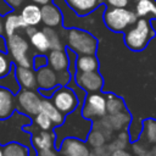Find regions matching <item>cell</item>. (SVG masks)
I'll return each mask as SVG.
<instances>
[{
	"label": "cell",
	"mask_w": 156,
	"mask_h": 156,
	"mask_svg": "<svg viewBox=\"0 0 156 156\" xmlns=\"http://www.w3.org/2000/svg\"><path fill=\"white\" fill-rule=\"evenodd\" d=\"M29 123H32V118L17 110L9 118L0 119V145L18 141L28 147L29 156H37V150L30 143V133L23 129V127Z\"/></svg>",
	"instance_id": "6da1fadb"
},
{
	"label": "cell",
	"mask_w": 156,
	"mask_h": 156,
	"mask_svg": "<svg viewBox=\"0 0 156 156\" xmlns=\"http://www.w3.org/2000/svg\"><path fill=\"white\" fill-rule=\"evenodd\" d=\"M46 57H48V65L54 71L60 72L63 69H68L69 60H68L66 48L61 50H49Z\"/></svg>",
	"instance_id": "2e32d148"
},
{
	"label": "cell",
	"mask_w": 156,
	"mask_h": 156,
	"mask_svg": "<svg viewBox=\"0 0 156 156\" xmlns=\"http://www.w3.org/2000/svg\"><path fill=\"white\" fill-rule=\"evenodd\" d=\"M85 141L90 146V149H93V147H96V146H100V145L106 144L107 143V139L99 130H96L94 128H90V130H89V133H88V135L85 138Z\"/></svg>",
	"instance_id": "1f68e13d"
},
{
	"label": "cell",
	"mask_w": 156,
	"mask_h": 156,
	"mask_svg": "<svg viewBox=\"0 0 156 156\" xmlns=\"http://www.w3.org/2000/svg\"><path fill=\"white\" fill-rule=\"evenodd\" d=\"M138 20L133 10L121 6H108L104 13V22L106 27L116 33L126 32Z\"/></svg>",
	"instance_id": "277c9868"
},
{
	"label": "cell",
	"mask_w": 156,
	"mask_h": 156,
	"mask_svg": "<svg viewBox=\"0 0 156 156\" xmlns=\"http://www.w3.org/2000/svg\"><path fill=\"white\" fill-rule=\"evenodd\" d=\"M16 110L21 113L29 116L30 118L40 111L43 96L38 89H20L15 94Z\"/></svg>",
	"instance_id": "8992f818"
},
{
	"label": "cell",
	"mask_w": 156,
	"mask_h": 156,
	"mask_svg": "<svg viewBox=\"0 0 156 156\" xmlns=\"http://www.w3.org/2000/svg\"><path fill=\"white\" fill-rule=\"evenodd\" d=\"M133 6L138 18L156 20V0H136Z\"/></svg>",
	"instance_id": "ffe728a7"
},
{
	"label": "cell",
	"mask_w": 156,
	"mask_h": 156,
	"mask_svg": "<svg viewBox=\"0 0 156 156\" xmlns=\"http://www.w3.org/2000/svg\"><path fill=\"white\" fill-rule=\"evenodd\" d=\"M66 48L74 51L77 55L96 54L98 39L87 30L79 28H69L65 34Z\"/></svg>",
	"instance_id": "3957f363"
},
{
	"label": "cell",
	"mask_w": 156,
	"mask_h": 156,
	"mask_svg": "<svg viewBox=\"0 0 156 156\" xmlns=\"http://www.w3.org/2000/svg\"><path fill=\"white\" fill-rule=\"evenodd\" d=\"M58 87V85H57ZM57 87L55 88H50V89H38V91L40 93V95L43 98H51V95L55 93V90L57 89Z\"/></svg>",
	"instance_id": "b9f144b4"
},
{
	"label": "cell",
	"mask_w": 156,
	"mask_h": 156,
	"mask_svg": "<svg viewBox=\"0 0 156 156\" xmlns=\"http://www.w3.org/2000/svg\"><path fill=\"white\" fill-rule=\"evenodd\" d=\"M74 83L82 88L85 93H95L101 91L104 88V78L99 71L91 72H76L73 77Z\"/></svg>",
	"instance_id": "30bf717a"
},
{
	"label": "cell",
	"mask_w": 156,
	"mask_h": 156,
	"mask_svg": "<svg viewBox=\"0 0 156 156\" xmlns=\"http://www.w3.org/2000/svg\"><path fill=\"white\" fill-rule=\"evenodd\" d=\"M12 60L9 56V54L6 52H0V78L5 77L6 74H9V72L12 68Z\"/></svg>",
	"instance_id": "836d02e7"
},
{
	"label": "cell",
	"mask_w": 156,
	"mask_h": 156,
	"mask_svg": "<svg viewBox=\"0 0 156 156\" xmlns=\"http://www.w3.org/2000/svg\"><path fill=\"white\" fill-rule=\"evenodd\" d=\"M110 156H134V155L132 154V151H128L127 149H118V150H113Z\"/></svg>",
	"instance_id": "ab89813d"
},
{
	"label": "cell",
	"mask_w": 156,
	"mask_h": 156,
	"mask_svg": "<svg viewBox=\"0 0 156 156\" xmlns=\"http://www.w3.org/2000/svg\"><path fill=\"white\" fill-rule=\"evenodd\" d=\"M139 138L149 145L156 144V118L149 117L143 119V129Z\"/></svg>",
	"instance_id": "d4e9b609"
},
{
	"label": "cell",
	"mask_w": 156,
	"mask_h": 156,
	"mask_svg": "<svg viewBox=\"0 0 156 156\" xmlns=\"http://www.w3.org/2000/svg\"><path fill=\"white\" fill-rule=\"evenodd\" d=\"M4 155V151H2V145H0V156Z\"/></svg>",
	"instance_id": "c3c4849f"
},
{
	"label": "cell",
	"mask_w": 156,
	"mask_h": 156,
	"mask_svg": "<svg viewBox=\"0 0 156 156\" xmlns=\"http://www.w3.org/2000/svg\"><path fill=\"white\" fill-rule=\"evenodd\" d=\"M91 128H94V129L99 130L100 133H102V134H104V136L107 139V143L112 139L113 133H115V132H113V129L111 128V126H110V123H108V121H107L106 116L100 117V118H98V119L93 121V122H91Z\"/></svg>",
	"instance_id": "f1b7e54d"
},
{
	"label": "cell",
	"mask_w": 156,
	"mask_h": 156,
	"mask_svg": "<svg viewBox=\"0 0 156 156\" xmlns=\"http://www.w3.org/2000/svg\"><path fill=\"white\" fill-rule=\"evenodd\" d=\"M41 23L45 27H51V28H57L62 24V13L60 9L54 5L52 2H48L45 5H41Z\"/></svg>",
	"instance_id": "7c38bea8"
},
{
	"label": "cell",
	"mask_w": 156,
	"mask_h": 156,
	"mask_svg": "<svg viewBox=\"0 0 156 156\" xmlns=\"http://www.w3.org/2000/svg\"><path fill=\"white\" fill-rule=\"evenodd\" d=\"M150 150H151V156H156V144L155 145H151Z\"/></svg>",
	"instance_id": "bcb514c9"
},
{
	"label": "cell",
	"mask_w": 156,
	"mask_h": 156,
	"mask_svg": "<svg viewBox=\"0 0 156 156\" xmlns=\"http://www.w3.org/2000/svg\"><path fill=\"white\" fill-rule=\"evenodd\" d=\"M65 1L77 13V16L80 17L89 15L90 12L96 10L101 4V0H65Z\"/></svg>",
	"instance_id": "d6986e66"
},
{
	"label": "cell",
	"mask_w": 156,
	"mask_h": 156,
	"mask_svg": "<svg viewBox=\"0 0 156 156\" xmlns=\"http://www.w3.org/2000/svg\"><path fill=\"white\" fill-rule=\"evenodd\" d=\"M106 96V112L107 115H112V113H117L121 111L127 110L124 100L112 93H105Z\"/></svg>",
	"instance_id": "484cf974"
},
{
	"label": "cell",
	"mask_w": 156,
	"mask_h": 156,
	"mask_svg": "<svg viewBox=\"0 0 156 156\" xmlns=\"http://www.w3.org/2000/svg\"><path fill=\"white\" fill-rule=\"evenodd\" d=\"M6 43H7V54L15 65L22 67H32L33 56L29 55L30 45L21 32L6 37Z\"/></svg>",
	"instance_id": "5b68a950"
},
{
	"label": "cell",
	"mask_w": 156,
	"mask_h": 156,
	"mask_svg": "<svg viewBox=\"0 0 156 156\" xmlns=\"http://www.w3.org/2000/svg\"><path fill=\"white\" fill-rule=\"evenodd\" d=\"M77 72H91L99 71V60L95 54L90 55H77L76 58Z\"/></svg>",
	"instance_id": "603a6c76"
},
{
	"label": "cell",
	"mask_w": 156,
	"mask_h": 156,
	"mask_svg": "<svg viewBox=\"0 0 156 156\" xmlns=\"http://www.w3.org/2000/svg\"><path fill=\"white\" fill-rule=\"evenodd\" d=\"M32 123L37 128L43 129V130H52L54 129V124H52L51 119L45 113H43L41 111H39L35 116L32 117Z\"/></svg>",
	"instance_id": "d6a6232c"
},
{
	"label": "cell",
	"mask_w": 156,
	"mask_h": 156,
	"mask_svg": "<svg viewBox=\"0 0 156 156\" xmlns=\"http://www.w3.org/2000/svg\"><path fill=\"white\" fill-rule=\"evenodd\" d=\"M26 23L21 18L20 13H16L13 11H9L4 18V34L6 37H10L20 30H23L26 28Z\"/></svg>",
	"instance_id": "ac0fdd59"
},
{
	"label": "cell",
	"mask_w": 156,
	"mask_h": 156,
	"mask_svg": "<svg viewBox=\"0 0 156 156\" xmlns=\"http://www.w3.org/2000/svg\"><path fill=\"white\" fill-rule=\"evenodd\" d=\"M2 156H29L28 147L18 141H10L2 145Z\"/></svg>",
	"instance_id": "4316f807"
},
{
	"label": "cell",
	"mask_w": 156,
	"mask_h": 156,
	"mask_svg": "<svg viewBox=\"0 0 156 156\" xmlns=\"http://www.w3.org/2000/svg\"><path fill=\"white\" fill-rule=\"evenodd\" d=\"M129 140H124V139H122V138H119V136H117L116 135V138L115 139H111L108 143H107V145H108V147H110V150H111V152L113 151V150H118V149H127L128 146H129Z\"/></svg>",
	"instance_id": "e575fe53"
},
{
	"label": "cell",
	"mask_w": 156,
	"mask_h": 156,
	"mask_svg": "<svg viewBox=\"0 0 156 156\" xmlns=\"http://www.w3.org/2000/svg\"><path fill=\"white\" fill-rule=\"evenodd\" d=\"M21 18L26 23L27 27H37L38 24L41 23V10L40 6L37 4H28L24 5L21 9L20 12Z\"/></svg>",
	"instance_id": "e0dca14e"
},
{
	"label": "cell",
	"mask_w": 156,
	"mask_h": 156,
	"mask_svg": "<svg viewBox=\"0 0 156 156\" xmlns=\"http://www.w3.org/2000/svg\"><path fill=\"white\" fill-rule=\"evenodd\" d=\"M155 34L156 33L149 20L138 18L134 24L124 32V44L132 51H141L147 46Z\"/></svg>",
	"instance_id": "7a4b0ae2"
},
{
	"label": "cell",
	"mask_w": 156,
	"mask_h": 156,
	"mask_svg": "<svg viewBox=\"0 0 156 156\" xmlns=\"http://www.w3.org/2000/svg\"><path fill=\"white\" fill-rule=\"evenodd\" d=\"M49 99L63 116L74 111L79 104V99L76 91L68 85H58L55 93Z\"/></svg>",
	"instance_id": "ba28073f"
},
{
	"label": "cell",
	"mask_w": 156,
	"mask_h": 156,
	"mask_svg": "<svg viewBox=\"0 0 156 156\" xmlns=\"http://www.w3.org/2000/svg\"><path fill=\"white\" fill-rule=\"evenodd\" d=\"M7 5H9V7H11V9H18V7H21L22 5H23V2H24V0H4Z\"/></svg>",
	"instance_id": "60d3db41"
},
{
	"label": "cell",
	"mask_w": 156,
	"mask_h": 156,
	"mask_svg": "<svg viewBox=\"0 0 156 156\" xmlns=\"http://www.w3.org/2000/svg\"><path fill=\"white\" fill-rule=\"evenodd\" d=\"M72 74L69 73L68 69H63L57 72V79H58V85H68V83L72 79Z\"/></svg>",
	"instance_id": "8d00e7d4"
},
{
	"label": "cell",
	"mask_w": 156,
	"mask_h": 156,
	"mask_svg": "<svg viewBox=\"0 0 156 156\" xmlns=\"http://www.w3.org/2000/svg\"><path fill=\"white\" fill-rule=\"evenodd\" d=\"M106 118L113 129V132H119L122 129H128V126L132 122V116L128 110L112 113V115H106Z\"/></svg>",
	"instance_id": "44dd1931"
},
{
	"label": "cell",
	"mask_w": 156,
	"mask_h": 156,
	"mask_svg": "<svg viewBox=\"0 0 156 156\" xmlns=\"http://www.w3.org/2000/svg\"><path fill=\"white\" fill-rule=\"evenodd\" d=\"M82 116L89 121H95L107 115L106 112V96L101 91L87 93L80 108Z\"/></svg>",
	"instance_id": "52a82bcc"
},
{
	"label": "cell",
	"mask_w": 156,
	"mask_h": 156,
	"mask_svg": "<svg viewBox=\"0 0 156 156\" xmlns=\"http://www.w3.org/2000/svg\"><path fill=\"white\" fill-rule=\"evenodd\" d=\"M0 87L11 90L13 94H16L21 89L20 85H18V83H17V79L15 77V63L12 65V68L9 72V74H6L5 77L0 78Z\"/></svg>",
	"instance_id": "f546056e"
},
{
	"label": "cell",
	"mask_w": 156,
	"mask_h": 156,
	"mask_svg": "<svg viewBox=\"0 0 156 156\" xmlns=\"http://www.w3.org/2000/svg\"><path fill=\"white\" fill-rule=\"evenodd\" d=\"M35 78L38 89H50L58 85L57 72L54 71L49 65L35 69Z\"/></svg>",
	"instance_id": "4fadbf2b"
},
{
	"label": "cell",
	"mask_w": 156,
	"mask_h": 156,
	"mask_svg": "<svg viewBox=\"0 0 156 156\" xmlns=\"http://www.w3.org/2000/svg\"><path fill=\"white\" fill-rule=\"evenodd\" d=\"M15 77L20 88L22 89H38L35 69L33 67H22L15 65Z\"/></svg>",
	"instance_id": "5bb4252c"
},
{
	"label": "cell",
	"mask_w": 156,
	"mask_h": 156,
	"mask_svg": "<svg viewBox=\"0 0 156 156\" xmlns=\"http://www.w3.org/2000/svg\"><path fill=\"white\" fill-rule=\"evenodd\" d=\"M105 2L108 6H121V7H128L132 4V0H105Z\"/></svg>",
	"instance_id": "74e56055"
},
{
	"label": "cell",
	"mask_w": 156,
	"mask_h": 156,
	"mask_svg": "<svg viewBox=\"0 0 156 156\" xmlns=\"http://www.w3.org/2000/svg\"><path fill=\"white\" fill-rule=\"evenodd\" d=\"M89 156H99V155H96V154H95V152L91 150V151H90V154H89Z\"/></svg>",
	"instance_id": "7dc6e473"
},
{
	"label": "cell",
	"mask_w": 156,
	"mask_h": 156,
	"mask_svg": "<svg viewBox=\"0 0 156 156\" xmlns=\"http://www.w3.org/2000/svg\"><path fill=\"white\" fill-rule=\"evenodd\" d=\"M23 129L26 132L30 133V143H32V146L37 151L48 150V149H54L55 147L56 136H55L54 130H43V129H39L33 123H29V124L24 126Z\"/></svg>",
	"instance_id": "9c48e42d"
},
{
	"label": "cell",
	"mask_w": 156,
	"mask_h": 156,
	"mask_svg": "<svg viewBox=\"0 0 156 156\" xmlns=\"http://www.w3.org/2000/svg\"><path fill=\"white\" fill-rule=\"evenodd\" d=\"M0 52H7V43L4 35H0Z\"/></svg>",
	"instance_id": "7bdbcfd3"
},
{
	"label": "cell",
	"mask_w": 156,
	"mask_h": 156,
	"mask_svg": "<svg viewBox=\"0 0 156 156\" xmlns=\"http://www.w3.org/2000/svg\"><path fill=\"white\" fill-rule=\"evenodd\" d=\"M28 38H29V44L35 49L38 54H46L50 50L48 37L43 30L35 29L30 35H28Z\"/></svg>",
	"instance_id": "cb8c5ba5"
},
{
	"label": "cell",
	"mask_w": 156,
	"mask_h": 156,
	"mask_svg": "<svg viewBox=\"0 0 156 156\" xmlns=\"http://www.w3.org/2000/svg\"><path fill=\"white\" fill-rule=\"evenodd\" d=\"M60 156H89L91 149L85 140L78 138H65L57 146Z\"/></svg>",
	"instance_id": "8fae6325"
},
{
	"label": "cell",
	"mask_w": 156,
	"mask_h": 156,
	"mask_svg": "<svg viewBox=\"0 0 156 156\" xmlns=\"http://www.w3.org/2000/svg\"><path fill=\"white\" fill-rule=\"evenodd\" d=\"M32 1L37 5H45L48 2H51V0H32Z\"/></svg>",
	"instance_id": "f6af8a7d"
},
{
	"label": "cell",
	"mask_w": 156,
	"mask_h": 156,
	"mask_svg": "<svg viewBox=\"0 0 156 156\" xmlns=\"http://www.w3.org/2000/svg\"><path fill=\"white\" fill-rule=\"evenodd\" d=\"M37 156H60L57 149H48V150H40L37 151Z\"/></svg>",
	"instance_id": "f35d334b"
},
{
	"label": "cell",
	"mask_w": 156,
	"mask_h": 156,
	"mask_svg": "<svg viewBox=\"0 0 156 156\" xmlns=\"http://www.w3.org/2000/svg\"><path fill=\"white\" fill-rule=\"evenodd\" d=\"M40 111L43 113H45L52 122L54 127H57L60 126L63 119H65V116L57 110V107L52 104V101L49 99V98H43L41 100V106H40Z\"/></svg>",
	"instance_id": "7402d4cb"
},
{
	"label": "cell",
	"mask_w": 156,
	"mask_h": 156,
	"mask_svg": "<svg viewBox=\"0 0 156 156\" xmlns=\"http://www.w3.org/2000/svg\"><path fill=\"white\" fill-rule=\"evenodd\" d=\"M151 145L146 144L143 139L138 138L135 140L132 141L130 144V149H132V154L134 156H151V150H150Z\"/></svg>",
	"instance_id": "4dcf8cb0"
},
{
	"label": "cell",
	"mask_w": 156,
	"mask_h": 156,
	"mask_svg": "<svg viewBox=\"0 0 156 156\" xmlns=\"http://www.w3.org/2000/svg\"><path fill=\"white\" fill-rule=\"evenodd\" d=\"M48 65V57L45 54H37L32 58V67L34 69H38L40 67H44Z\"/></svg>",
	"instance_id": "d590c367"
},
{
	"label": "cell",
	"mask_w": 156,
	"mask_h": 156,
	"mask_svg": "<svg viewBox=\"0 0 156 156\" xmlns=\"http://www.w3.org/2000/svg\"><path fill=\"white\" fill-rule=\"evenodd\" d=\"M0 35H4V17L0 12Z\"/></svg>",
	"instance_id": "ee69618b"
},
{
	"label": "cell",
	"mask_w": 156,
	"mask_h": 156,
	"mask_svg": "<svg viewBox=\"0 0 156 156\" xmlns=\"http://www.w3.org/2000/svg\"><path fill=\"white\" fill-rule=\"evenodd\" d=\"M43 32L46 34L48 40H49V45H50V50H61L65 49V44L63 40L60 35V33L51 27H44Z\"/></svg>",
	"instance_id": "83f0119b"
},
{
	"label": "cell",
	"mask_w": 156,
	"mask_h": 156,
	"mask_svg": "<svg viewBox=\"0 0 156 156\" xmlns=\"http://www.w3.org/2000/svg\"><path fill=\"white\" fill-rule=\"evenodd\" d=\"M15 111H16L15 94L11 90L0 87V119L9 118Z\"/></svg>",
	"instance_id": "9a60e30c"
}]
</instances>
